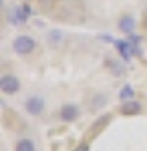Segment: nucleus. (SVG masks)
<instances>
[{
  "label": "nucleus",
  "instance_id": "f3484780",
  "mask_svg": "<svg viewBox=\"0 0 147 151\" xmlns=\"http://www.w3.org/2000/svg\"><path fill=\"white\" fill-rule=\"evenodd\" d=\"M145 28H147V18H145Z\"/></svg>",
  "mask_w": 147,
  "mask_h": 151
},
{
  "label": "nucleus",
  "instance_id": "4468645a",
  "mask_svg": "<svg viewBox=\"0 0 147 151\" xmlns=\"http://www.w3.org/2000/svg\"><path fill=\"white\" fill-rule=\"evenodd\" d=\"M38 4H40L43 8H50V6L55 4V0H38Z\"/></svg>",
  "mask_w": 147,
  "mask_h": 151
},
{
  "label": "nucleus",
  "instance_id": "1a4fd4ad",
  "mask_svg": "<svg viewBox=\"0 0 147 151\" xmlns=\"http://www.w3.org/2000/svg\"><path fill=\"white\" fill-rule=\"evenodd\" d=\"M14 151H36V145H34L32 139L24 137V139H18L16 145H14Z\"/></svg>",
  "mask_w": 147,
  "mask_h": 151
},
{
  "label": "nucleus",
  "instance_id": "0eeeda50",
  "mask_svg": "<svg viewBox=\"0 0 147 151\" xmlns=\"http://www.w3.org/2000/svg\"><path fill=\"white\" fill-rule=\"evenodd\" d=\"M115 47H117L123 60H131V57L135 55V48H133V45L129 40H119V42H115Z\"/></svg>",
  "mask_w": 147,
  "mask_h": 151
},
{
  "label": "nucleus",
  "instance_id": "f03ea898",
  "mask_svg": "<svg viewBox=\"0 0 147 151\" xmlns=\"http://www.w3.org/2000/svg\"><path fill=\"white\" fill-rule=\"evenodd\" d=\"M0 91L4 95H16L20 91V81L14 75H4L0 79Z\"/></svg>",
  "mask_w": 147,
  "mask_h": 151
},
{
  "label": "nucleus",
  "instance_id": "f257e3e1",
  "mask_svg": "<svg viewBox=\"0 0 147 151\" xmlns=\"http://www.w3.org/2000/svg\"><path fill=\"white\" fill-rule=\"evenodd\" d=\"M12 48L16 50V55L26 57V55H30L34 48H36V40H34L32 36H28V35H20V36H16V38H14Z\"/></svg>",
  "mask_w": 147,
  "mask_h": 151
},
{
  "label": "nucleus",
  "instance_id": "6e6552de",
  "mask_svg": "<svg viewBox=\"0 0 147 151\" xmlns=\"http://www.w3.org/2000/svg\"><path fill=\"white\" fill-rule=\"evenodd\" d=\"M133 28H135V20H133L131 16H121V18H119V30H121V32L131 35Z\"/></svg>",
  "mask_w": 147,
  "mask_h": 151
},
{
  "label": "nucleus",
  "instance_id": "dca6fc26",
  "mask_svg": "<svg viewBox=\"0 0 147 151\" xmlns=\"http://www.w3.org/2000/svg\"><path fill=\"white\" fill-rule=\"evenodd\" d=\"M75 151H89V145L87 143H81L79 147H75Z\"/></svg>",
  "mask_w": 147,
  "mask_h": 151
},
{
  "label": "nucleus",
  "instance_id": "20e7f679",
  "mask_svg": "<svg viewBox=\"0 0 147 151\" xmlns=\"http://www.w3.org/2000/svg\"><path fill=\"white\" fill-rule=\"evenodd\" d=\"M24 109H26L28 115H32V117L43 115V111H45V99L43 97H30V99H26Z\"/></svg>",
  "mask_w": 147,
  "mask_h": 151
},
{
  "label": "nucleus",
  "instance_id": "f8f14e48",
  "mask_svg": "<svg viewBox=\"0 0 147 151\" xmlns=\"http://www.w3.org/2000/svg\"><path fill=\"white\" fill-rule=\"evenodd\" d=\"M105 101H107V99H105L103 95H99V97H93V105H91V107H93V109H99V107H103V105H105Z\"/></svg>",
  "mask_w": 147,
  "mask_h": 151
},
{
  "label": "nucleus",
  "instance_id": "7ed1b4c3",
  "mask_svg": "<svg viewBox=\"0 0 147 151\" xmlns=\"http://www.w3.org/2000/svg\"><path fill=\"white\" fill-rule=\"evenodd\" d=\"M6 20H8V24H12V26H20V24H24L28 20V16L24 14L22 6H10V8L6 10Z\"/></svg>",
  "mask_w": 147,
  "mask_h": 151
},
{
  "label": "nucleus",
  "instance_id": "2eb2a0df",
  "mask_svg": "<svg viewBox=\"0 0 147 151\" xmlns=\"http://www.w3.org/2000/svg\"><path fill=\"white\" fill-rule=\"evenodd\" d=\"M20 6H22V10H24V14H26V16H30V14H32V8H30V4H20Z\"/></svg>",
  "mask_w": 147,
  "mask_h": 151
},
{
  "label": "nucleus",
  "instance_id": "39448f33",
  "mask_svg": "<svg viewBox=\"0 0 147 151\" xmlns=\"http://www.w3.org/2000/svg\"><path fill=\"white\" fill-rule=\"evenodd\" d=\"M79 107L75 103H65L61 107V119L65 121V123H73L75 119H79Z\"/></svg>",
  "mask_w": 147,
  "mask_h": 151
},
{
  "label": "nucleus",
  "instance_id": "ddd939ff",
  "mask_svg": "<svg viewBox=\"0 0 147 151\" xmlns=\"http://www.w3.org/2000/svg\"><path fill=\"white\" fill-rule=\"evenodd\" d=\"M111 69H115L113 73L117 75V77H121V75H123V67H121L119 63H111Z\"/></svg>",
  "mask_w": 147,
  "mask_h": 151
},
{
  "label": "nucleus",
  "instance_id": "9d476101",
  "mask_svg": "<svg viewBox=\"0 0 147 151\" xmlns=\"http://www.w3.org/2000/svg\"><path fill=\"white\" fill-rule=\"evenodd\" d=\"M119 99H121V101H131V99H135V91H133V87H131V85L123 87L121 93H119Z\"/></svg>",
  "mask_w": 147,
  "mask_h": 151
},
{
  "label": "nucleus",
  "instance_id": "9b49d317",
  "mask_svg": "<svg viewBox=\"0 0 147 151\" xmlns=\"http://www.w3.org/2000/svg\"><path fill=\"white\" fill-rule=\"evenodd\" d=\"M63 32L61 30H53V32H48V40H50V45L53 47H61V42H63Z\"/></svg>",
  "mask_w": 147,
  "mask_h": 151
},
{
  "label": "nucleus",
  "instance_id": "423d86ee",
  "mask_svg": "<svg viewBox=\"0 0 147 151\" xmlns=\"http://www.w3.org/2000/svg\"><path fill=\"white\" fill-rule=\"evenodd\" d=\"M143 111V105L139 103L137 99H131V101H123L121 103V113L123 115H139Z\"/></svg>",
  "mask_w": 147,
  "mask_h": 151
}]
</instances>
